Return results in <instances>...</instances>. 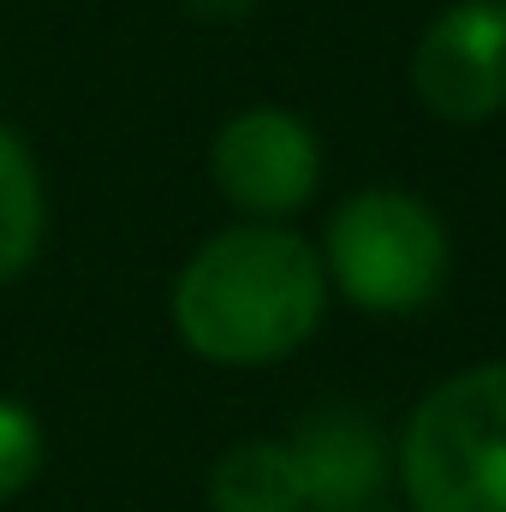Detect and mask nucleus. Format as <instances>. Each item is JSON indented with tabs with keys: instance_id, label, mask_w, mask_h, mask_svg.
Segmentation results:
<instances>
[{
	"instance_id": "1",
	"label": "nucleus",
	"mask_w": 506,
	"mask_h": 512,
	"mask_svg": "<svg viewBox=\"0 0 506 512\" xmlns=\"http://www.w3.org/2000/svg\"><path fill=\"white\" fill-rule=\"evenodd\" d=\"M328 310V268L298 233L251 221L203 239L173 280V328L203 364L256 370L292 358Z\"/></svg>"
},
{
	"instance_id": "2",
	"label": "nucleus",
	"mask_w": 506,
	"mask_h": 512,
	"mask_svg": "<svg viewBox=\"0 0 506 512\" xmlns=\"http://www.w3.org/2000/svg\"><path fill=\"white\" fill-rule=\"evenodd\" d=\"M393 465L411 512H506V358L429 387Z\"/></svg>"
},
{
	"instance_id": "3",
	"label": "nucleus",
	"mask_w": 506,
	"mask_h": 512,
	"mask_svg": "<svg viewBox=\"0 0 506 512\" xmlns=\"http://www.w3.org/2000/svg\"><path fill=\"white\" fill-rule=\"evenodd\" d=\"M322 268L328 286H340L358 310L405 316L447 286V227L423 197L399 185H364L334 209Z\"/></svg>"
},
{
	"instance_id": "4",
	"label": "nucleus",
	"mask_w": 506,
	"mask_h": 512,
	"mask_svg": "<svg viewBox=\"0 0 506 512\" xmlns=\"http://www.w3.org/2000/svg\"><path fill=\"white\" fill-rule=\"evenodd\" d=\"M417 102L447 126H477L506 108V0L447 6L411 60Z\"/></svg>"
},
{
	"instance_id": "5",
	"label": "nucleus",
	"mask_w": 506,
	"mask_h": 512,
	"mask_svg": "<svg viewBox=\"0 0 506 512\" xmlns=\"http://www.w3.org/2000/svg\"><path fill=\"white\" fill-rule=\"evenodd\" d=\"M215 185L245 215H292L322 185V143L286 108H245L215 131Z\"/></svg>"
},
{
	"instance_id": "6",
	"label": "nucleus",
	"mask_w": 506,
	"mask_h": 512,
	"mask_svg": "<svg viewBox=\"0 0 506 512\" xmlns=\"http://www.w3.org/2000/svg\"><path fill=\"white\" fill-rule=\"evenodd\" d=\"M310 512H376L387 489V441L358 405H322L286 441Z\"/></svg>"
},
{
	"instance_id": "7",
	"label": "nucleus",
	"mask_w": 506,
	"mask_h": 512,
	"mask_svg": "<svg viewBox=\"0 0 506 512\" xmlns=\"http://www.w3.org/2000/svg\"><path fill=\"white\" fill-rule=\"evenodd\" d=\"M209 507L215 512H298V465L286 441H239L233 453H221V465L209 471Z\"/></svg>"
},
{
	"instance_id": "8",
	"label": "nucleus",
	"mask_w": 506,
	"mask_h": 512,
	"mask_svg": "<svg viewBox=\"0 0 506 512\" xmlns=\"http://www.w3.org/2000/svg\"><path fill=\"white\" fill-rule=\"evenodd\" d=\"M42 227H48V197H42L36 155L24 149L18 131L0 126V286L36 262Z\"/></svg>"
},
{
	"instance_id": "9",
	"label": "nucleus",
	"mask_w": 506,
	"mask_h": 512,
	"mask_svg": "<svg viewBox=\"0 0 506 512\" xmlns=\"http://www.w3.org/2000/svg\"><path fill=\"white\" fill-rule=\"evenodd\" d=\"M42 459H48V435L36 411L18 399H0V501H18L42 477Z\"/></svg>"
},
{
	"instance_id": "10",
	"label": "nucleus",
	"mask_w": 506,
	"mask_h": 512,
	"mask_svg": "<svg viewBox=\"0 0 506 512\" xmlns=\"http://www.w3.org/2000/svg\"><path fill=\"white\" fill-rule=\"evenodd\" d=\"M376 512H381V507H376Z\"/></svg>"
}]
</instances>
